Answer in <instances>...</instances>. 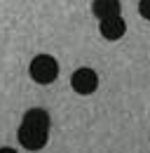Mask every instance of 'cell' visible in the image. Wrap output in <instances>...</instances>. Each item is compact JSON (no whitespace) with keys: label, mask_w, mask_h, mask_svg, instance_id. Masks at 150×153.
I'll return each instance as SVG.
<instances>
[{"label":"cell","mask_w":150,"mask_h":153,"mask_svg":"<svg viewBox=\"0 0 150 153\" xmlns=\"http://www.w3.org/2000/svg\"><path fill=\"white\" fill-rule=\"evenodd\" d=\"M138 14L150 21V0H138Z\"/></svg>","instance_id":"obj_6"},{"label":"cell","mask_w":150,"mask_h":153,"mask_svg":"<svg viewBox=\"0 0 150 153\" xmlns=\"http://www.w3.org/2000/svg\"><path fill=\"white\" fill-rule=\"evenodd\" d=\"M49 115L42 108H28L19 125V144L26 151H42L49 141Z\"/></svg>","instance_id":"obj_1"},{"label":"cell","mask_w":150,"mask_h":153,"mask_svg":"<svg viewBox=\"0 0 150 153\" xmlns=\"http://www.w3.org/2000/svg\"><path fill=\"white\" fill-rule=\"evenodd\" d=\"M99 31L106 40H120L127 33V24L122 19V14H115V17H106L99 24Z\"/></svg>","instance_id":"obj_4"},{"label":"cell","mask_w":150,"mask_h":153,"mask_svg":"<svg viewBox=\"0 0 150 153\" xmlns=\"http://www.w3.org/2000/svg\"><path fill=\"white\" fill-rule=\"evenodd\" d=\"M28 73L38 85H49L59 78V64L52 54H38L28 66Z\"/></svg>","instance_id":"obj_2"},{"label":"cell","mask_w":150,"mask_h":153,"mask_svg":"<svg viewBox=\"0 0 150 153\" xmlns=\"http://www.w3.org/2000/svg\"><path fill=\"white\" fill-rule=\"evenodd\" d=\"M92 12H94V17L106 19V17L120 14V12H122V5H120V0H94L92 2Z\"/></svg>","instance_id":"obj_5"},{"label":"cell","mask_w":150,"mask_h":153,"mask_svg":"<svg viewBox=\"0 0 150 153\" xmlns=\"http://www.w3.org/2000/svg\"><path fill=\"white\" fill-rule=\"evenodd\" d=\"M71 87H73L77 94H94L96 87H99V76L94 68H77L73 76H71Z\"/></svg>","instance_id":"obj_3"},{"label":"cell","mask_w":150,"mask_h":153,"mask_svg":"<svg viewBox=\"0 0 150 153\" xmlns=\"http://www.w3.org/2000/svg\"><path fill=\"white\" fill-rule=\"evenodd\" d=\"M0 153H17L14 149H10V146H5V149H0Z\"/></svg>","instance_id":"obj_7"}]
</instances>
